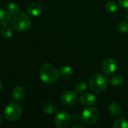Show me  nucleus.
<instances>
[{
  "label": "nucleus",
  "instance_id": "nucleus-3",
  "mask_svg": "<svg viewBox=\"0 0 128 128\" xmlns=\"http://www.w3.org/2000/svg\"><path fill=\"white\" fill-rule=\"evenodd\" d=\"M108 86L107 78L101 74H95L89 79V86L96 93L104 92Z\"/></svg>",
  "mask_w": 128,
  "mask_h": 128
},
{
  "label": "nucleus",
  "instance_id": "nucleus-16",
  "mask_svg": "<svg viewBox=\"0 0 128 128\" xmlns=\"http://www.w3.org/2000/svg\"><path fill=\"white\" fill-rule=\"evenodd\" d=\"M43 110L45 113L51 115L57 111V106L54 104L48 103V104H44V106L43 107Z\"/></svg>",
  "mask_w": 128,
  "mask_h": 128
},
{
  "label": "nucleus",
  "instance_id": "nucleus-5",
  "mask_svg": "<svg viewBox=\"0 0 128 128\" xmlns=\"http://www.w3.org/2000/svg\"><path fill=\"white\" fill-rule=\"evenodd\" d=\"M22 112V108L20 105L15 103H10L4 110V117L9 122H14L21 116Z\"/></svg>",
  "mask_w": 128,
  "mask_h": 128
},
{
  "label": "nucleus",
  "instance_id": "nucleus-19",
  "mask_svg": "<svg viewBox=\"0 0 128 128\" xmlns=\"http://www.w3.org/2000/svg\"><path fill=\"white\" fill-rule=\"evenodd\" d=\"M1 34L2 35V37L4 38H6V39L10 38L13 35V32H12L11 28L9 27L8 25L2 26V28L1 29Z\"/></svg>",
  "mask_w": 128,
  "mask_h": 128
},
{
  "label": "nucleus",
  "instance_id": "nucleus-14",
  "mask_svg": "<svg viewBox=\"0 0 128 128\" xmlns=\"http://www.w3.org/2000/svg\"><path fill=\"white\" fill-rule=\"evenodd\" d=\"M109 82H110V84L115 87H118L120 86H122L124 82V77L120 75V74H112Z\"/></svg>",
  "mask_w": 128,
  "mask_h": 128
},
{
  "label": "nucleus",
  "instance_id": "nucleus-11",
  "mask_svg": "<svg viewBox=\"0 0 128 128\" xmlns=\"http://www.w3.org/2000/svg\"><path fill=\"white\" fill-rule=\"evenodd\" d=\"M109 111H110V114L112 116L117 117V116H119L122 114V106H120L119 104H118L116 102H112L109 106Z\"/></svg>",
  "mask_w": 128,
  "mask_h": 128
},
{
  "label": "nucleus",
  "instance_id": "nucleus-2",
  "mask_svg": "<svg viewBox=\"0 0 128 128\" xmlns=\"http://www.w3.org/2000/svg\"><path fill=\"white\" fill-rule=\"evenodd\" d=\"M31 19L25 13H17L12 20L13 28L19 32L28 31L31 28Z\"/></svg>",
  "mask_w": 128,
  "mask_h": 128
},
{
  "label": "nucleus",
  "instance_id": "nucleus-8",
  "mask_svg": "<svg viewBox=\"0 0 128 128\" xmlns=\"http://www.w3.org/2000/svg\"><path fill=\"white\" fill-rule=\"evenodd\" d=\"M117 69V63L112 58H108L103 62L102 70L106 75H110L115 73Z\"/></svg>",
  "mask_w": 128,
  "mask_h": 128
},
{
  "label": "nucleus",
  "instance_id": "nucleus-15",
  "mask_svg": "<svg viewBox=\"0 0 128 128\" xmlns=\"http://www.w3.org/2000/svg\"><path fill=\"white\" fill-rule=\"evenodd\" d=\"M59 76L63 78V79H68L70 78L72 74H73V70L70 66L65 65L63 66L60 68L59 71H58Z\"/></svg>",
  "mask_w": 128,
  "mask_h": 128
},
{
  "label": "nucleus",
  "instance_id": "nucleus-12",
  "mask_svg": "<svg viewBox=\"0 0 128 128\" xmlns=\"http://www.w3.org/2000/svg\"><path fill=\"white\" fill-rule=\"evenodd\" d=\"M11 21L10 14L5 10H0V26H4L8 25Z\"/></svg>",
  "mask_w": 128,
  "mask_h": 128
},
{
  "label": "nucleus",
  "instance_id": "nucleus-6",
  "mask_svg": "<svg viewBox=\"0 0 128 128\" xmlns=\"http://www.w3.org/2000/svg\"><path fill=\"white\" fill-rule=\"evenodd\" d=\"M70 116L64 111H59L54 118V122L57 128H66L70 124Z\"/></svg>",
  "mask_w": 128,
  "mask_h": 128
},
{
  "label": "nucleus",
  "instance_id": "nucleus-4",
  "mask_svg": "<svg viewBox=\"0 0 128 128\" xmlns=\"http://www.w3.org/2000/svg\"><path fill=\"white\" fill-rule=\"evenodd\" d=\"M100 116L98 110L95 107L90 106L85 109L80 115V119L82 122L86 124L92 125L97 122Z\"/></svg>",
  "mask_w": 128,
  "mask_h": 128
},
{
  "label": "nucleus",
  "instance_id": "nucleus-26",
  "mask_svg": "<svg viewBox=\"0 0 128 128\" xmlns=\"http://www.w3.org/2000/svg\"><path fill=\"white\" fill-rule=\"evenodd\" d=\"M2 81H1V80H0V91H1V89H2Z\"/></svg>",
  "mask_w": 128,
  "mask_h": 128
},
{
  "label": "nucleus",
  "instance_id": "nucleus-24",
  "mask_svg": "<svg viewBox=\"0 0 128 128\" xmlns=\"http://www.w3.org/2000/svg\"><path fill=\"white\" fill-rule=\"evenodd\" d=\"M83 125L81 124V123H79V122H77V123H76L74 125H73V128H83Z\"/></svg>",
  "mask_w": 128,
  "mask_h": 128
},
{
  "label": "nucleus",
  "instance_id": "nucleus-13",
  "mask_svg": "<svg viewBox=\"0 0 128 128\" xmlns=\"http://www.w3.org/2000/svg\"><path fill=\"white\" fill-rule=\"evenodd\" d=\"M25 97V90L22 86H16L12 92V98L15 100H22Z\"/></svg>",
  "mask_w": 128,
  "mask_h": 128
},
{
  "label": "nucleus",
  "instance_id": "nucleus-18",
  "mask_svg": "<svg viewBox=\"0 0 128 128\" xmlns=\"http://www.w3.org/2000/svg\"><path fill=\"white\" fill-rule=\"evenodd\" d=\"M114 128H128V121L124 118L116 119L113 123Z\"/></svg>",
  "mask_w": 128,
  "mask_h": 128
},
{
  "label": "nucleus",
  "instance_id": "nucleus-27",
  "mask_svg": "<svg viewBox=\"0 0 128 128\" xmlns=\"http://www.w3.org/2000/svg\"><path fill=\"white\" fill-rule=\"evenodd\" d=\"M126 19H127V21H128V12L127 13V16H126Z\"/></svg>",
  "mask_w": 128,
  "mask_h": 128
},
{
  "label": "nucleus",
  "instance_id": "nucleus-22",
  "mask_svg": "<svg viewBox=\"0 0 128 128\" xmlns=\"http://www.w3.org/2000/svg\"><path fill=\"white\" fill-rule=\"evenodd\" d=\"M118 29L121 33H127L128 32V24L126 22H120L118 25Z\"/></svg>",
  "mask_w": 128,
  "mask_h": 128
},
{
  "label": "nucleus",
  "instance_id": "nucleus-1",
  "mask_svg": "<svg viewBox=\"0 0 128 128\" xmlns=\"http://www.w3.org/2000/svg\"><path fill=\"white\" fill-rule=\"evenodd\" d=\"M58 76L59 74L56 67L50 63L44 64L40 70V80L48 85L55 83L58 80Z\"/></svg>",
  "mask_w": 128,
  "mask_h": 128
},
{
  "label": "nucleus",
  "instance_id": "nucleus-25",
  "mask_svg": "<svg viewBox=\"0 0 128 128\" xmlns=\"http://www.w3.org/2000/svg\"><path fill=\"white\" fill-rule=\"evenodd\" d=\"M2 122H3V118H2V116L0 115V124L2 123Z\"/></svg>",
  "mask_w": 128,
  "mask_h": 128
},
{
  "label": "nucleus",
  "instance_id": "nucleus-23",
  "mask_svg": "<svg viewBox=\"0 0 128 128\" xmlns=\"http://www.w3.org/2000/svg\"><path fill=\"white\" fill-rule=\"evenodd\" d=\"M118 4L123 8H128V0H118Z\"/></svg>",
  "mask_w": 128,
  "mask_h": 128
},
{
  "label": "nucleus",
  "instance_id": "nucleus-20",
  "mask_svg": "<svg viewBox=\"0 0 128 128\" xmlns=\"http://www.w3.org/2000/svg\"><path fill=\"white\" fill-rule=\"evenodd\" d=\"M87 89V84L85 82H78L74 88V92L76 94H82L86 92V90Z\"/></svg>",
  "mask_w": 128,
  "mask_h": 128
},
{
  "label": "nucleus",
  "instance_id": "nucleus-7",
  "mask_svg": "<svg viewBox=\"0 0 128 128\" xmlns=\"http://www.w3.org/2000/svg\"><path fill=\"white\" fill-rule=\"evenodd\" d=\"M77 94L75 92L66 91L61 95L60 100L65 106H73L77 102Z\"/></svg>",
  "mask_w": 128,
  "mask_h": 128
},
{
  "label": "nucleus",
  "instance_id": "nucleus-17",
  "mask_svg": "<svg viewBox=\"0 0 128 128\" xmlns=\"http://www.w3.org/2000/svg\"><path fill=\"white\" fill-rule=\"evenodd\" d=\"M105 9L106 10L110 13V14H114L118 10V6L116 3L113 1H110L107 2L105 4Z\"/></svg>",
  "mask_w": 128,
  "mask_h": 128
},
{
  "label": "nucleus",
  "instance_id": "nucleus-9",
  "mask_svg": "<svg viewBox=\"0 0 128 128\" xmlns=\"http://www.w3.org/2000/svg\"><path fill=\"white\" fill-rule=\"evenodd\" d=\"M80 102L84 106H90L96 104L97 97L92 93H89V92L82 93L80 97Z\"/></svg>",
  "mask_w": 128,
  "mask_h": 128
},
{
  "label": "nucleus",
  "instance_id": "nucleus-21",
  "mask_svg": "<svg viewBox=\"0 0 128 128\" xmlns=\"http://www.w3.org/2000/svg\"><path fill=\"white\" fill-rule=\"evenodd\" d=\"M20 8H19V5L16 3L14 2H11L8 5L7 8V10L10 14H16L18 13Z\"/></svg>",
  "mask_w": 128,
  "mask_h": 128
},
{
  "label": "nucleus",
  "instance_id": "nucleus-10",
  "mask_svg": "<svg viewBox=\"0 0 128 128\" xmlns=\"http://www.w3.org/2000/svg\"><path fill=\"white\" fill-rule=\"evenodd\" d=\"M42 11H43V7L39 3H32L28 8V14L34 16H39L42 13Z\"/></svg>",
  "mask_w": 128,
  "mask_h": 128
}]
</instances>
